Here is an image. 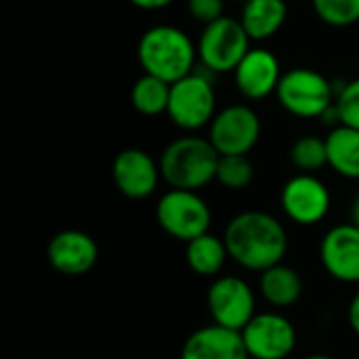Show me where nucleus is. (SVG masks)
Returning <instances> with one entry per match:
<instances>
[{
  "mask_svg": "<svg viewBox=\"0 0 359 359\" xmlns=\"http://www.w3.org/2000/svg\"><path fill=\"white\" fill-rule=\"evenodd\" d=\"M337 111L341 124L359 130V78H353L337 90Z\"/></svg>",
  "mask_w": 359,
  "mask_h": 359,
  "instance_id": "obj_25",
  "label": "nucleus"
},
{
  "mask_svg": "<svg viewBox=\"0 0 359 359\" xmlns=\"http://www.w3.org/2000/svg\"><path fill=\"white\" fill-rule=\"evenodd\" d=\"M206 307L212 324L242 332L257 316V297L246 280L238 276H219L206 292Z\"/></svg>",
  "mask_w": 359,
  "mask_h": 359,
  "instance_id": "obj_9",
  "label": "nucleus"
},
{
  "mask_svg": "<svg viewBox=\"0 0 359 359\" xmlns=\"http://www.w3.org/2000/svg\"><path fill=\"white\" fill-rule=\"evenodd\" d=\"M181 359H250V355L238 330L210 324L187 337Z\"/></svg>",
  "mask_w": 359,
  "mask_h": 359,
  "instance_id": "obj_16",
  "label": "nucleus"
},
{
  "mask_svg": "<svg viewBox=\"0 0 359 359\" xmlns=\"http://www.w3.org/2000/svg\"><path fill=\"white\" fill-rule=\"evenodd\" d=\"M261 139V118L248 105H227L208 124V141L219 156H248Z\"/></svg>",
  "mask_w": 359,
  "mask_h": 359,
  "instance_id": "obj_8",
  "label": "nucleus"
},
{
  "mask_svg": "<svg viewBox=\"0 0 359 359\" xmlns=\"http://www.w3.org/2000/svg\"><path fill=\"white\" fill-rule=\"evenodd\" d=\"M305 359H334L332 355H324V353H316V355H309V358Z\"/></svg>",
  "mask_w": 359,
  "mask_h": 359,
  "instance_id": "obj_30",
  "label": "nucleus"
},
{
  "mask_svg": "<svg viewBox=\"0 0 359 359\" xmlns=\"http://www.w3.org/2000/svg\"><path fill=\"white\" fill-rule=\"evenodd\" d=\"M111 179L118 191L128 200L149 198L162 179L160 162L154 160L145 149L128 147L122 149L111 164Z\"/></svg>",
  "mask_w": 359,
  "mask_h": 359,
  "instance_id": "obj_12",
  "label": "nucleus"
},
{
  "mask_svg": "<svg viewBox=\"0 0 359 359\" xmlns=\"http://www.w3.org/2000/svg\"><path fill=\"white\" fill-rule=\"evenodd\" d=\"M282 76L280 61L269 48H250L233 72L238 90L250 101H263L276 95Z\"/></svg>",
  "mask_w": 359,
  "mask_h": 359,
  "instance_id": "obj_15",
  "label": "nucleus"
},
{
  "mask_svg": "<svg viewBox=\"0 0 359 359\" xmlns=\"http://www.w3.org/2000/svg\"><path fill=\"white\" fill-rule=\"evenodd\" d=\"M99 259L97 242L80 229H63L48 240L46 261L48 265L67 278L88 273Z\"/></svg>",
  "mask_w": 359,
  "mask_h": 359,
  "instance_id": "obj_14",
  "label": "nucleus"
},
{
  "mask_svg": "<svg viewBox=\"0 0 359 359\" xmlns=\"http://www.w3.org/2000/svg\"><path fill=\"white\" fill-rule=\"evenodd\" d=\"M290 160L299 172L313 175L328 166V147L326 139H320L316 135H305L297 139L290 147Z\"/></svg>",
  "mask_w": 359,
  "mask_h": 359,
  "instance_id": "obj_22",
  "label": "nucleus"
},
{
  "mask_svg": "<svg viewBox=\"0 0 359 359\" xmlns=\"http://www.w3.org/2000/svg\"><path fill=\"white\" fill-rule=\"evenodd\" d=\"M259 292L276 309L292 307L303 297L301 273L290 265H273L259 273Z\"/></svg>",
  "mask_w": 359,
  "mask_h": 359,
  "instance_id": "obj_18",
  "label": "nucleus"
},
{
  "mask_svg": "<svg viewBox=\"0 0 359 359\" xmlns=\"http://www.w3.org/2000/svg\"><path fill=\"white\" fill-rule=\"evenodd\" d=\"M128 2L139 6V8H145V11H158V8H164V6L172 4L175 0H128Z\"/></svg>",
  "mask_w": 359,
  "mask_h": 359,
  "instance_id": "obj_28",
  "label": "nucleus"
},
{
  "mask_svg": "<svg viewBox=\"0 0 359 359\" xmlns=\"http://www.w3.org/2000/svg\"><path fill=\"white\" fill-rule=\"evenodd\" d=\"M250 36L246 34L240 19L221 17L208 25L198 40V59L206 72L229 74L236 72L240 61L250 50Z\"/></svg>",
  "mask_w": 359,
  "mask_h": 359,
  "instance_id": "obj_6",
  "label": "nucleus"
},
{
  "mask_svg": "<svg viewBox=\"0 0 359 359\" xmlns=\"http://www.w3.org/2000/svg\"><path fill=\"white\" fill-rule=\"evenodd\" d=\"M316 15L332 27H349L359 21V0H311Z\"/></svg>",
  "mask_w": 359,
  "mask_h": 359,
  "instance_id": "obj_24",
  "label": "nucleus"
},
{
  "mask_svg": "<svg viewBox=\"0 0 359 359\" xmlns=\"http://www.w3.org/2000/svg\"><path fill=\"white\" fill-rule=\"evenodd\" d=\"M288 15L286 0H244L240 23L250 40L261 42L276 36Z\"/></svg>",
  "mask_w": 359,
  "mask_h": 359,
  "instance_id": "obj_17",
  "label": "nucleus"
},
{
  "mask_svg": "<svg viewBox=\"0 0 359 359\" xmlns=\"http://www.w3.org/2000/svg\"><path fill=\"white\" fill-rule=\"evenodd\" d=\"M219 158L208 137L183 135L170 141L160 154L162 181H166L170 189L198 191L217 179Z\"/></svg>",
  "mask_w": 359,
  "mask_h": 359,
  "instance_id": "obj_3",
  "label": "nucleus"
},
{
  "mask_svg": "<svg viewBox=\"0 0 359 359\" xmlns=\"http://www.w3.org/2000/svg\"><path fill=\"white\" fill-rule=\"evenodd\" d=\"M347 322L353 330V334L359 339V292L351 299L349 309H347Z\"/></svg>",
  "mask_w": 359,
  "mask_h": 359,
  "instance_id": "obj_27",
  "label": "nucleus"
},
{
  "mask_svg": "<svg viewBox=\"0 0 359 359\" xmlns=\"http://www.w3.org/2000/svg\"><path fill=\"white\" fill-rule=\"evenodd\" d=\"M280 206L288 221L311 227L322 223L332 206V196L328 185L316 175H294L288 179L280 191Z\"/></svg>",
  "mask_w": 359,
  "mask_h": 359,
  "instance_id": "obj_10",
  "label": "nucleus"
},
{
  "mask_svg": "<svg viewBox=\"0 0 359 359\" xmlns=\"http://www.w3.org/2000/svg\"><path fill=\"white\" fill-rule=\"evenodd\" d=\"M168 99H170V84L149 74H143L130 88V103L141 116L154 118L166 114Z\"/></svg>",
  "mask_w": 359,
  "mask_h": 359,
  "instance_id": "obj_21",
  "label": "nucleus"
},
{
  "mask_svg": "<svg viewBox=\"0 0 359 359\" xmlns=\"http://www.w3.org/2000/svg\"><path fill=\"white\" fill-rule=\"evenodd\" d=\"M250 359H288L297 349L294 324L278 313H257L240 332Z\"/></svg>",
  "mask_w": 359,
  "mask_h": 359,
  "instance_id": "obj_11",
  "label": "nucleus"
},
{
  "mask_svg": "<svg viewBox=\"0 0 359 359\" xmlns=\"http://www.w3.org/2000/svg\"><path fill=\"white\" fill-rule=\"evenodd\" d=\"M156 221L166 236L187 244L210 231L212 212L198 191L168 189L156 204Z\"/></svg>",
  "mask_w": 359,
  "mask_h": 359,
  "instance_id": "obj_5",
  "label": "nucleus"
},
{
  "mask_svg": "<svg viewBox=\"0 0 359 359\" xmlns=\"http://www.w3.org/2000/svg\"><path fill=\"white\" fill-rule=\"evenodd\" d=\"M166 114L175 126L189 133L210 124L217 116V95L212 80L200 72H191L189 76L170 84Z\"/></svg>",
  "mask_w": 359,
  "mask_h": 359,
  "instance_id": "obj_7",
  "label": "nucleus"
},
{
  "mask_svg": "<svg viewBox=\"0 0 359 359\" xmlns=\"http://www.w3.org/2000/svg\"><path fill=\"white\" fill-rule=\"evenodd\" d=\"M276 97L290 116L320 120L334 105L337 88L324 74L309 67H294L282 76Z\"/></svg>",
  "mask_w": 359,
  "mask_h": 359,
  "instance_id": "obj_4",
  "label": "nucleus"
},
{
  "mask_svg": "<svg viewBox=\"0 0 359 359\" xmlns=\"http://www.w3.org/2000/svg\"><path fill=\"white\" fill-rule=\"evenodd\" d=\"M227 259H229V252H227L225 240L212 236L210 231L187 242L185 246L187 267L196 276H202V278H217L223 271Z\"/></svg>",
  "mask_w": 359,
  "mask_h": 359,
  "instance_id": "obj_20",
  "label": "nucleus"
},
{
  "mask_svg": "<svg viewBox=\"0 0 359 359\" xmlns=\"http://www.w3.org/2000/svg\"><path fill=\"white\" fill-rule=\"evenodd\" d=\"M137 57L145 74L175 84L196 72L198 46L181 27L154 25L139 38Z\"/></svg>",
  "mask_w": 359,
  "mask_h": 359,
  "instance_id": "obj_2",
  "label": "nucleus"
},
{
  "mask_svg": "<svg viewBox=\"0 0 359 359\" xmlns=\"http://www.w3.org/2000/svg\"><path fill=\"white\" fill-rule=\"evenodd\" d=\"M187 11L196 21L208 25V23L225 17L223 15L225 0H187Z\"/></svg>",
  "mask_w": 359,
  "mask_h": 359,
  "instance_id": "obj_26",
  "label": "nucleus"
},
{
  "mask_svg": "<svg viewBox=\"0 0 359 359\" xmlns=\"http://www.w3.org/2000/svg\"><path fill=\"white\" fill-rule=\"evenodd\" d=\"M351 223L359 227V196L353 200V204H351Z\"/></svg>",
  "mask_w": 359,
  "mask_h": 359,
  "instance_id": "obj_29",
  "label": "nucleus"
},
{
  "mask_svg": "<svg viewBox=\"0 0 359 359\" xmlns=\"http://www.w3.org/2000/svg\"><path fill=\"white\" fill-rule=\"evenodd\" d=\"M320 261L326 273L343 284H359V227L341 223L330 227L320 242Z\"/></svg>",
  "mask_w": 359,
  "mask_h": 359,
  "instance_id": "obj_13",
  "label": "nucleus"
},
{
  "mask_svg": "<svg viewBox=\"0 0 359 359\" xmlns=\"http://www.w3.org/2000/svg\"><path fill=\"white\" fill-rule=\"evenodd\" d=\"M328 166L351 181H359V130L339 124L326 137Z\"/></svg>",
  "mask_w": 359,
  "mask_h": 359,
  "instance_id": "obj_19",
  "label": "nucleus"
},
{
  "mask_svg": "<svg viewBox=\"0 0 359 359\" xmlns=\"http://www.w3.org/2000/svg\"><path fill=\"white\" fill-rule=\"evenodd\" d=\"M229 259L242 269L263 273L280 265L288 252V231L280 219L263 210L236 215L223 233Z\"/></svg>",
  "mask_w": 359,
  "mask_h": 359,
  "instance_id": "obj_1",
  "label": "nucleus"
},
{
  "mask_svg": "<svg viewBox=\"0 0 359 359\" xmlns=\"http://www.w3.org/2000/svg\"><path fill=\"white\" fill-rule=\"evenodd\" d=\"M255 179V164L248 156H221L217 166V183L229 191L246 189Z\"/></svg>",
  "mask_w": 359,
  "mask_h": 359,
  "instance_id": "obj_23",
  "label": "nucleus"
}]
</instances>
